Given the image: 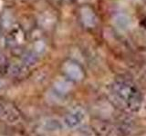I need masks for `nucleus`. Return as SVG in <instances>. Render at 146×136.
<instances>
[{"instance_id": "f257e3e1", "label": "nucleus", "mask_w": 146, "mask_h": 136, "mask_svg": "<svg viewBox=\"0 0 146 136\" xmlns=\"http://www.w3.org/2000/svg\"><path fill=\"white\" fill-rule=\"evenodd\" d=\"M112 89L116 96L121 100L131 111L136 112L141 108L143 95L131 81L126 78H119L112 85Z\"/></svg>"}, {"instance_id": "f03ea898", "label": "nucleus", "mask_w": 146, "mask_h": 136, "mask_svg": "<svg viewBox=\"0 0 146 136\" xmlns=\"http://www.w3.org/2000/svg\"><path fill=\"white\" fill-rule=\"evenodd\" d=\"M63 73L71 81H80L84 77V73L81 67L73 62H68L64 65Z\"/></svg>"}, {"instance_id": "7ed1b4c3", "label": "nucleus", "mask_w": 146, "mask_h": 136, "mask_svg": "<svg viewBox=\"0 0 146 136\" xmlns=\"http://www.w3.org/2000/svg\"><path fill=\"white\" fill-rule=\"evenodd\" d=\"M83 118H84L83 112L80 110H75L67 113L65 118H64V122L70 128H75V127L81 124Z\"/></svg>"}]
</instances>
